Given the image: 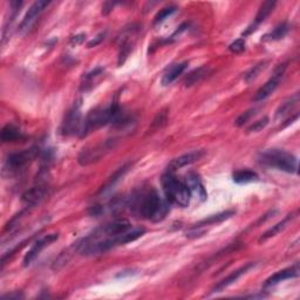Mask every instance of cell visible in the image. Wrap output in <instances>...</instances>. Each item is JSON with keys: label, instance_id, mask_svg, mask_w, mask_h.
I'll use <instances>...</instances> for the list:
<instances>
[{"label": "cell", "instance_id": "cell-1", "mask_svg": "<svg viewBox=\"0 0 300 300\" xmlns=\"http://www.w3.org/2000/svg\"><path fill=\"white\" fill-rule=\"evenodd\" d=\"M169 202L163 200L156 190L150 189L133 195L127 201V205L137 216L147 221L161 222L169 211Z\"/></svg>", "mask_w": 300, "mask_h": 300}, {"label": "cell", "instance_id": "cell-2", "mask_svg": "<svg viewBox=\"0 0 300 300\" xmlns=\"http://www.w3.org/2000/svg\"><path fill=\"white\" fill-rule=\"evenodd\" d=\"M128 122V117L123 114L122 109L117 103H112L107 107L95 108L94 111L89 112L88 115L84 117L80 136H88L89 134L107 124L123 125Z\"/></svg>", "mask_w": 300, "mask_h": 300}, {"label": "cell", "instance_id": "cell-3", "mask_svg": "<svg viewBox=\"0 0 300 300\" xmlns=\"http://www.w3.org/2000/svg\"><path fill=\"white\" fill-rule=\"evenodd\" d=\"M162 188L165 195V200L174 205L186 208L190 204L191 195L186 186L185 182H182L173 172L163 174L161 178Z\"/></svg>", "mask_w": 300, "mask_h": 300}, {"label": "cell", "instance_id": "cell-4", "mask_svg": "<svg viewBox=\"0 0 300 300\" xmlns=\"http://www.w3.org/2000/svg\"><path fill=\"white\" fill-rule=\"evenodd\" d=\"M259 162L267 167L275 168L282 172L295 174L298 172V160L292 154L281 149H269L259 155Z\"/></svg>", "mask_w": 300, "mask_h": 300}, {"label": "cell", "instance_id": "cell-5", "mask_svg": "<svg viewBox=\"0 0 300 300\" xmlns=\"http://www.w3.org/2000/svg\"><path fill=\"white\" fill-rule=\"evenodd\" d=\"M117 144V140H106L101 142L99 144L93 145V147H88L83 149L79 155V163L81 165H89L95 162L100 161L102 157L107 155L108 153H111L112 150H114Z\"/></svg>", "mask_w": 300, "mask_h": 300}, {"label": "cell", "instance_id": "cell-6", "mask_svg": "<svg viewBox=\"0 0 300 300\" xmlns=\"http://www.w3.org/2000/svg\"><path fill=\"white\" fill-rule=\"evenodd\" d=\"M39 155V148L32 147L30 149L22 150V152L12 153L6 160L5 169L9 173H17L19 170L27 167Z\"/></svg>", "mask_w": 300, "mask_h": 300}, {"label": "cell", "instance_id": "cell-7", "mask_svg": "<svg viewBox=\"0 0 300 300\" xmlns=\"http://www.w3.org/2000/svg\"><path fill=\"white\" fill-rule=\"evenodd\" d=\"M82 114H81V104L76 102L66 113L61 124V134L63 136L80 135L82 128Z\"/></svg>", "mask_w": 300, "mask_h": 300}, {"label": "cell", "instance_id": "cell-8", "mask_svg": "<svg viewBox=\"0 0 300 300\" xmlns=\"http://www.w3.org/2000/svg\"><path fill=\"white\" fill-rule=\"evenodd\" d=\"M287 68V62L279 65V66L275 68L273 75L271 76V79L267 81L264 86L261 87L257 91L256 95L253 97L254 102H261V101L266 100L267 97L271 96L275 92V89L279 87L282 80L284 78V74H285Z\"/></svg>", "mask_w": 300, "mask_h": 300}, {"label": "cell", "instance_id": "cell-9", "mask_svg": "<svg viewBox=\"0 0 300 300\" xmlns=\"http://www.w3.org/2000/svg\"><path fill=\"white\" fill-rule=\"evenodd\" d=\"M59 233H50L45 234L41 238H39L33 245L31 246V249L28 250V252L24 257V266H28L33 263L34 259L39 256L42 251L48 247L50 245L53 244L54 242L58 241Z\"/></svg>", "mask_w": 300, "mask_h": 300}, {"label": "cell", "instance_id": "cell-10", "mask_svg": "<svg viewBox=\"0 0 300 300\" xmlns=\"http://www.w3.org/2000/svg\"><path fill=\"white\" fill-rule=\"evenodd\" d=\"M50 2H35L33 5L30 7V10L27 11L25 17H24L23 22L19 25V32L20 33H26L34 26L36 20L39 19L42 12L46 10V7L50 5Z\"/></svg>", "mask_w": 300, "mask_h": 300}, {"label": "cell", "instance_id": "cell-11", "mask_svg": "<svg viewBox=\"0 0 300 300\" xmlns=\"http://www.w3.org/2000/svg\"><path fill=\"white\" fill-rule=\"evenodd\" d=\"M205 155L204 150H192V152L186 153L184 155H181L174 159L170 162L168 165L169 172H176L178 169H182L186 167V165H190L192 163H196L200 160H202Z\"/></svg>", "mask_w": 300, "mask_h": 300}, {"label": "cell", "instance_id": "cell-12", "mask_svg": "<svg viewBox=\"0 0 300 300\" xmlns=\"http://www.w3.org/2000/svg\"><path fill=\"white\" fill-rule=\"evenodd\" d=\"M185 184L188 186L190 195L196 198L197 201H206V198H208V192H206L203 182H202L198 174L189 173L185 178Z\"/></svg>", "mask_w": 300, "mask_h": 300}, {"label": "cell", "instance_id": "cell-13", "mask_svg": "<svg viewBox=\"0 0 300 300\" xmlns=\"http://www.w3.org/2000/svg\"><path fill=\"white\" fill-rule=\"evenodd\" d=\"M48 196V186L45 184H39L33 188L26 190L25 192L23 194L22 201L25 203L27 206H33L41 202Z\"/></svg>", "mask_w": 300, "mask_h": 300}, {"label": "cell", "instance_id": "cell-14", "mask_svg": "<svg viewBox=\"0 0 300 300\" xmlns=\"http://www.w3.org/2000/svg\"><path fill=\"white\" fill-rule=\"evenodd\" d=\"M254 266H256V264H254V263H249V264L239 267L238 270L233 271V272L230 273L228 277H225L224 279H222L220 283L216 284V285L212 287L211 292H212V293H217V292H221L224 289H226V287H229L230 285H232V284L236 283L238 279L242 277V275L246 274L251 269H253Z\"/></svg>", "mask_w": 300, "mask_h": 300}, {"label": "cell", "instance_id": "cell-15", "mask_svg": "<svg viewBox=\"0 0 300 300\" xmlns=\"http://www.w3.org/2000/svg\"><path fill=\"white\" fill-rule=\"evenodd\" d=\"M299 277V265L295 264L291 267H287V269H284L282 271H278L277 273L271 275L269 279H266L264 284V287H273L282 282H285L287 279H293Z\"/></svg>", "mask_w": 300, "mask_h": 300}, {"label": "cell", "instance_id": "cell-16", "mask_svg": "<svg viewBox=\"0 0 300 300\" xmlns=\"http://www.w3.org/2000/svg\"><path fill=\"white\" fill-rule=\"evenodd\" d=\"M275 5H277V3H275V2H265V3H263L261 5V7H259V10H258L256 19H254V24L252 26H250L249 28H247L244 33H243V36L249 35L250 33H252L253 31H256L257 27L261 25L262 23H264L265 20L270 17V14L273 12Z\"/></svg>", "mask_w": 300, "mask_h": 300}, {"label": "cell", "instance_id": "cell-17", "mask_svg": "<svg viewBox=\"0 0 300 300\" xmlns=\"http://www.w3.org/2000/svg\"><path fill=\"white\" fill-rule=\"evenodd\" d=\"M188 61H184L174 65V66L170 67L169 70L164 73L163 78H162V84H163V86H169V84H172L174 81L183 74L186 68H188Z\"/></svg>", "mask_w": 300, "mask_h": 300}, {"label": "cell", "instance_id": "cell-18", "mask_svg": "<svg viewBox=\"0 0 300 300\" xmlns=\"http://www.w3.org/2000/svg\"><path fill=\"white\" fill-rule=\"evenodd\" d=\"M25 139L23 132H20L18 127L13 124H6L2 131V141L4 143H12Z\"/></svg>", "mask_w": 300, "mask_h": 300}, {"label": "cell", "instance_id": "cell-19", "mask_svg": "<svg viewBox=\"0 0 300 300\" xmlns=\"http://www.w3.org/2000/svg\"><path fill=\"white\" fill-rule=\"evenodd\" d=\"M233 215H234L233 210H226V211L211 215V216H209L208 218H204V220L196 223V224H195V228H202V226H206V225L220 224V223L229 220V218L232 217Z\"/></svg>", "mask_w": 300, "mask_h": 300}, {"label": "cell", "instance_id": "cell-20", "mask_svg": "<svg viewBox=\"0 0 300 300\" xmlns=\"http://www.w3.org/2000/svg\"><path fill=\"white\" fill-rule=\"evenodd\" d=\"M210 70L209 66H202L200 68H196V70H194L191 73H189L188 76L185 78V87H191L194 84H196L200 82V81L203 80L205 76H208L210 74Z\"/></svg>", "mask_w": 300, "mask_h": 300}, {"label": "cell", "instance_id": "cell-21", "mask_svg": "<svg viewBox=\"0 0 300 300\" xmlns=\"http://www.w3.org/2000/svg\"><path fill=\"white\" fill-rule=\"evenodd\" d=\"M232 180L238 184H246L251 183V182H256L259 180V176L257 173L252 172V170L249 169H243V170H237L232 174Z\"/></svg>", "mask_w": 300, "mask_h": 300}, {"label": "cell", "instance_id": "cell-22", "mask_svg": "<svg viewBox=\"0 0 300 300\" xmlns=\"http://www.w3.org/2000/svg\"><path fill=\"white\" fill-rule=\"evenodd\" d=\"M295 216L293 213L292 215H289V216H287L285 220H283L282 222H279V223H277V224L275 225H273L272 228L271 229H269L266 231V232L263 234V236L259 238V242H265V241H267V239H270V238H272V237H274L275 234H278L279 232H282V231H284L286 229V226H287V224H289V223L293 220Z\"/></svg>", "mask_w": 300, "mask_h": 300}, {"label": "cell", "instance_id": "cell-23", "mask_svg": "<svg viewBox=\"0 0 300 300\" xmlns=\"http://www.w3.org/2000/svg\"><path fill=\"white\" fill-rule=\"evenodd\" d=\"M299 103V94H295L289 100L285 101V102L282 103L279 108L275 112V119H283L290 114V113L293 111V109L298 106Z\"/></svg>", "mask_w": 300, "mask_h": 300}, {"label": "cell", "instance_id": "cell-24", "mask_svg": "<svg viewBox=\"0 0 300 300\" xmlns=\"http://www.w3.org/2000/svg\"><path fill=\"white\" fill-rule=\"evenodd\" d=\"M289 31H290L289 24L283 23L281 24V25L275 27L272 32H270V33H267L263 36V40H264V41H278V40H282L285 38L287 33H289Z\"/></svg>", "mask_w": 300, "mask_h": 300}, {"label": "cell", "instance_id": "cell-25", "mask_svg": "<svg viewBox=\"0 0 300 300\" xmlns=\"http://www.w3.org/2000/svg\"><path fill=\"white\" fill-rule=\"evenodd\" d=\"M129 168H131V165L127 164V165H123L122 168H120L119 170H117V172L114 174V176H112L111 180L107 182L106 185L102 186V189L100 190L99 194H104V192L109 191V190H111L113 186H114L117 183V182H119L121 178H122L125 175V173L128 172Z\"/></svg>", "mask_w": 300, "mask_h": 300}, {"label": "cell", "instance_id": "cell-26", "mask_svg": "<svg viewBox=\"0 0 300 300\" xmlns=\"http://www.w3.org/2000/svg\"><path fill=\"white\" fill-rule=\"evenodd\" d=\"M267 65H269V60H265V61H262V62L257 63L256 66L251 67L250 70L246 72V74L244 76L246 82L247 83L253 82V81L258 78V75L261 74V73L267 67Z\"/></svg>", "mask_w": 300, "mask_h": 300}, {"label": "cell", "instance_id": "cell-27", "mask_svg": "<svg viewBox=\"0 0 300 300\" xmlns=\"http://www.w3.org/2000/svg\"><path fill=\"white\" fill-rule=\"evenodd\" d=\"M176 10L177 9L175 6H170V7H165V9L160 11L155 17V19H154V25L156 26L161 25L162 23H164L168 18L172 17V15L176 12Z\"/></svg>", "mask_w": 300, "mask_h": 300}, {"label": "cell", "instance_id": "cell-28", "mask_svg": "<svg viewBox=\"0 0 300 300\" xmlns=\"http://www.w3.org/2000/svg\"><path fill=\"white\" fill-rule=\"evenodd\" d=\"M103 73V68L102 67H97L95 68L94 71H92L91 73H88V74H86L83 76V81L84 82L82 83V89H84L86 91L88 86H91V84L94 83V80L99 78L100 75H102Z\"/></svg>", "mask_w": 300, "mask_h": 300}, {"label": "cell", "instance_id": "cell-29", "mask_svg": "<svg viewBox=\"0 0 300 300\" xmlns=\"http://www.w3.org/2000/svg\"><path fill=\"white\" fill-rule=\"evenodd\" d=\"M133 50V44L132 41H129L128 39H125L124 41L121 45V50H120V54H119V66L124 63L125 59L128 58V55L131 54V52Z\"/></svg>", "mask_w": 300, "mask_h": 300}, {"label": "cell", "instance_id": "cell-30", "mask_svg": "<svg viewBox=\"0 0 300 300\" xmlns=\"http://www.w3.org/2000/svg\"><path fill=\"white\" fill-rule=\"evenodd\" d=\"M257 114V109L256 108H252V109H249V111H246L245 113H243V114L238 117L237 121H236V124L238 127H242V125H244L245 123L249 122V121L252 119V117Z\"/></svg>", "mask_w": 300, "mask_h": 300}, {"label": "cell", "instance_id": "cell-31", "mask_svg": "<svg viewBox=\"0 0 300 300\" xmlns=\"http://www.w3.org/2000/svg\"><path fill=\"white\" fill-rule=\"evenodd\" d=\"M245 48H246V44H245L244 38L237 39L236 41H233L229 46L230 52H232V53H234V54H241V53H243V52L245 51Z\"/></svg>", "mask_w": 300, "mask_h": 300}, {"label": "cell", "instance_id": "cell-32", "mask_svg": "<svg viewBox=\"0 0 300 300\" xmlns=\"http://www.w3.org/2000/svg\"><path fill=\"white\" fill-rule=\"evenodd\" d=\"M269 124V119L267 117H263V119L256 121V122H253L252 124L250 125L249 128H247V132L249 133H258L264 129L266 125Z\"/></svg>", "mask_w": 300, "mask_h": 300}, {"label": "cell", "instance_id": "cell-33", "mask_svg": "<svg viewBox=\"0 0 300 300\" xmlns=\"http://www.w3.org/2000/svg\"><path fill=\"white\" fill-rule=\"evenodd\" d=\"M165 122H167V113H165V112H161L160 114L157 115L155 121H154L153 127L159 128V127H161L162 124H164Z\"/></svg>", "mask_w": 300, "mask_h": 300}, {"label": "cell", "instance_id": "cell-34", "mask_svg": "<svg viewBox=\"0 0 300 300\" xmlns=\"http://www.w3.org/2000/svg\"><path fill=\"white\" fill-rule=\"evenodd\" d=\"M84 40H86V34H78V35H75V36H73V38L71 39V44L72 45H81L82 44Z\"/></svg>", "mask_w": 300, "mask_h": 300}, {"label": "cell", "instance_id": "cell-35", "mask_svg": "<svg viewBox=\"0 0 300 300\" xmlns=\"http://www.w3.org/2000/svg\"><path fill=\"white\" fill-rule=\"evenodd\" d=\"M104 35H106V33H101V34L97 35L94 40H92V41L88 42V47L92 48V47L97 46V45H99L104 39Z\"/></svg>", "mask_w": 300, "mask_h": 300}, {"label": "cell", "instance_id": "cell-36", "mask_svg": "<svg viewBox=\"0 0 300 300\" xmlns=\"http://www.w3.org/2000/svg\"><path fill=\"white\" fill-rule=\"evenodd\" d=\"M2 298H3V299H22V298H24V295H23V294H20L19 292H14V293L3 295Z\"/></svg>", "mask_w": 300, "mask_h": 300}]
</instances>
